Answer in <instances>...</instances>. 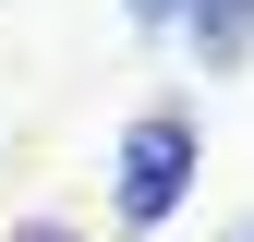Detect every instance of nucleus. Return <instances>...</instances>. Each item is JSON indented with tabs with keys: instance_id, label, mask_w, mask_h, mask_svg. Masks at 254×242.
Masks as SVG:
<instances>
[{
	"instance_id": "obj_1",
	"label": "nucleus",
	"mask_w": 254,
	"mask_h": 242,
	"mask_svg": "<svg viewBox=\"0 0 254 242\" xmlns=\"http://www.w3.org/2000/svg\"><path fill=\"white\" fill-rule=\"evenodd\" d=\"M194 170H206L194 97H145L133 121H121V145H109V230L121 242H157L182 206H194Z\"/></svg>"
},
{
	"instance_id": "obj_3",
	"label": "nucleus",
	"mask_w": 254,
	"mask_h": 242,
	"mask_svg": "<svg viewBox=\"0 0 254 242\" xmlns=\"http://www.w3.org/2000/svg\"><path fill=\"white\" fill-rule=\"evenodd\" d=\"M12 242H97V230H73V218H12Z\"/></svg>"
},
{
	"instance_id": "obj_4",
	"label": "nucleus",
	"mask_w": 254,
	"mask_h": 242,
	"mask_svg": "<svg viewBox=\"0 0 254 242\" xmlns=\"http://www.w3.org/2000/svg\"><path fill=\"white\" fill-rule=\"evenodd\" d=\"M121 12H133L145 37H170V24H182V0H121Z\"/></svg>"
},
{
	"instance_id": "obj_2",
	"label": "nucleus",
	"mask_w": 254,
	"mask_h": 242,
	"mask_svg": "<svg viewBox=\"0 0 254 242\" xmlns=\"http://www.w3.org/2000/svg\"><path fill=\"white\" fill-rule=\"evenodd\" d=\"M170 37L194 49V73H242V60H254V0H182Z\"/></svg>"
}]
</instances>
